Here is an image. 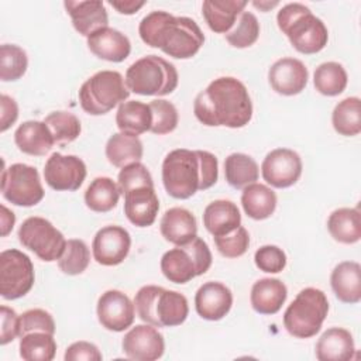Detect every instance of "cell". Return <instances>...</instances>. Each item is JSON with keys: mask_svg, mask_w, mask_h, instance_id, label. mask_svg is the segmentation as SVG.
<instances>
[{"mask_svg": "<svg viewBox=\"0 0 361 361\" xmlns=\"http://www.w3.org/2000/svg\"><path fill=\"white\" fill-rule=\"evenodd\" d=\"M193 113L204 126L240 128L251 121L252 102L243 82L221 76L196 96Z\"/></svg>", "mask_w": 361, "mask_h": 361, "instance_id": "1", "label": "cell"}, {"mask_svg": "<svg viewBox=\"0 0 361 361\" xmlns=\"http://www.w3.org/2000/svg\"><path fill=\"white\" fill-rule=\"evenodd\" d=\"M219 178L217 158L209 151L178 148L162 162V182L166 193L175 199H189L197 190L212 188Z\"/></svg>", "mask_w": 361, "mask_h": 361, "instance_id": "2", "label": "cell"}, {"mask_svg": "<svg viewBox=\"0 0 361 361\" xmlns=\"http://www.w3.org/2000/svg\"><path fill=\"white\" fill-rule=\"evenodd\" d=\"M138 34L147 45L159 48L176 59L195 56L204 42V35L195 20L175 17L161 10L152 11L141 20Z\"/></svg>", "mask_w": 361, "mask_h": 361, "instance_id": "3", "label": "cell"}, {"mask_svg": "<svg viewBox=\"0 0 361 361\" xmlns=\"http://www.w3.org/2000/svg\"><path fill=\"white\" fill-rule=\"evenodd\" d=\"M276 23L292 47L300 54H316L327 45V27L305 4L289 3L283 6L278 11Z\"/></svg>", "mask_w": 361, "mask_h": 361, "instance_id": "4", "label": "cell"}, {"mask_svg": "<svg viewBox=\"0 0 361 361\" xmlns=\"http://www.w3.org/2000/svg\"><path fill=\"white\" fill-rule=\"evenodd\" d=\"M134 306L138 317L155 327L179 326L189 314L188 299L182 293L157 285L140 288Z\"/></svg>", "mask_w": 361, "mask_h": 361, "instance_id": "5", "label": "cell"}, {"mask_svg": "<svg viewBox=\"0 0 361 361\" xmlns=\"http://www.w3.org/2000/svg\"><path fill=\"white\" fill-rule=\"evenodd\" d=\"M178 71L166 59L147 55L131 63L126 72V86L142 96H165L178 86Z\"/></svg>", "mask_w": 361, "mask_h": 361, "instance_id": "6", "label": "cell"}, {"mask_svg": "<svg viewBox=\"0 0 361 361\" xmlns=\"http://www.w3.org/2000/svg\"><path fill=\"white\" fill-rule=\"evenodd\" d=\"M329 313V300L323 290L316 288L302 289L283 313L286 331L298 338L316 336Z\"/></svg>", "mask_w": 361, "mask_h": 361, "instance_id": "7", "label": "cell"}, {"mask_svg": "<svg viewBox=\"0 0 361 361\" xmlns=\"http://www.w3.org/2000/svg\"><path fill=\"white\" fill-rule=\"evenodd\" d=\"M130 90L124 78L116 71H100L79 89L80 107L92 116H102L128 99Z\"/></svg>", "mask_w": 361, "mask_h": 361, "instance_id": "8", "label": "cell"}, {"mask_svg": "<svg viewBox=\"0 0 361 361\" xmlns=\"http://www.w3.org/2000/svg\"><path fill=\"white\" fill-rule=\"evenodd\" d=\"M210 265L212 252L209 245L197 235L192 241L166 251L161 258V271L173 283H186L207 272Z\"/></svg>", "mask_w": 361, "mask_h": 361, "instance_id": "9", "label": "cell"}, {"mask_svg": "<svg viewBox=\"0 0 361 361\" xmlns=\"http://www.w3.org/2000/svg\"><path fill=\"white\" fill-rule=\"evenodd\" d=\"M17 235L23 247L45 262L58 261L66 245L63 234L49 220L38 216L25 219Z\"/></svg>", "mask_w": 361, "mask_h": 361, "instance_id": "10", "label": "cell"}, {"mask_svg": "<svg viewBox=\"0 0 361 361\" xmlns=\"http://www.w3.org/2000/svg\"><path fill=\"white\" fill-rule=\"evenodd\" d=\"M44 193L37 168L25 164H13L3 168L1 195L10 203L31 207L42 200Z\"/></svg>", "mask_w": 361, "mask_h": 361, "instance_id": "11", "label": "cell"}, {"mask_svg": "<svg viewBox=\"0 0 361 361\" xmlns=\"http://www.w3.org/2000/svg\"><path fill=\"white\" fill-rule=\"evenodd\" d=\"M34 265L30 257L16 248L0 254V293L6 300L27 295L34 285Z\"/></svg>", "mask_w": 361, "mask_h": 361, "instance_id": "12", "label": "cell"}, {"mask_svg": "<svg viewBox=\"0 0 361 361\" xmlns=\"http://www.w3.org/2000/svg\"><path fill=\"white\" fill-rule=\"evenodd\" d=\"M44 178L54 190H78L86 178V165L76 155L54 152L45 162Z\"/></svg>", "mask_w": 361, "mask_h": 361, "instance_id": "13", "label": "cell"}, {"mask_svg": "<svg viewBox=\"0 0 361 361\" xmlns=\"http://www.w3.org/2000/svg\"><path fill=\"white\" fill-rule=\"evenodd\" d=\"M261 172L264 180L278 189L295 185L302 175V159L298 152L289 148H276L267 154Z\"/></svg>", "mask_w": 361, "mask_h": 361, "instance_id": "14", "label": "cell"}, {"mask_svg": "<svg viewBox=\"0 0 361 361\" xmlns=\"http://www.w3.org/2000/svg\"><path fill=\"white\" fill-rule=\"evenodd\" d=\"M99 323L110 331H124L134 323L135 306L130 298L117 289L102 293L97 300Z\"/></svg>", "mask_w": 361, "mask_h": 361, "instance_id": "15", "label": "cell"}, {"mask_svg": "<svg viewBox=\"0 0 361 361\" xmlns=\"http://www.w3.org/2000/svg\"><path fill=\"white\" fill-rule=\"evenodd\" d=\"M130 247V233L121 226H106L100 228L92 243V251L96 262L104 267L121 264L127 258Z\"/></svg>", "mask_w": 361, "mask_h": 361, "instance_id": "16", "label": "cell"}, {"mask_svg": "<svg viewBox=\"0 0 361 361\" xmlns=\"http://www.w3.org/2000/svg\"><path fill=\"white\" fill-rule=\"evenodd\" d=\"M124 354L135 361H154L165 351L164 336L151 324H137L126 333L121 343Z\"/></svg>", "mask_w": 361, "mask_h": 361, "instance_id": "17", "label": "cell"}, {"mask_svg": "<svg viewBox=\"0 0 361 361\" xmlns=\"http://www.w3.org/2000/svg\"><path fill=\"white\" fill-rule=\"evenodd\" d=\"M309 79V72L305 63L296 58L278 59L268 72L271 87L283 96H293L300 93Z\"/></svg>", "mask_w": 361, "mask_h": 361, "instance_id": "18", "label": "cell"}, {"mask_svg": "<svg viewBox=\"0 0 361 361\" xmlns=\"http://www.w3.org/2000/svg\"><path fill=\"white\" fill-rule=\"evenodd\" d=\"M233 306V293L221 282H206L195 295L197 314L210 322L223 319Z\"/></svg>", "mask_w": 361, "mask_h": 361, "instance_id": "19", "label": "cell"}, {"mask_svg": "<svg viewBox=\"0 0 361 361\" xmlns=\"http://www.w3.org/2000/svg\"><path fill=\"white\" fill-rule=\"evenodd\" d=\"M158 210L159 200L155 189L151 186H140L124 195V214L137 227L152 226Z\"/></svg>", "mask_w": 361, "mask_h": 361, "instance_id": "20", "label": "cell"}, {"mask_svg": "<svg viewBox=\"0 0 361 361\" xmlns=\"http://www.w3.org/2000/svg\"><path fill=\"white\" fill-rule=\"evenodd\" d=\"M87 47L97 58L109 62H123L131 51L130 39L111 27H104L90 34Z\"/></svg>", "mask_w": 361, "mask_h": 361, "instance_id": "21", "label": "cell"}, {"mask_svg": "<svg viewBox=\"0 0 361 361\" xmlns=\"http://www.w3.org/2000/svg\"><path fill=\"white\" fill-rule=\"evenodd\" d=\"M63 6L72 18L75 30L85 37H89L94 31L104 28L109 24V16L103 1H65Z\"/></svg>", "mask_w": 361, "mask_h": 361, "instance_id": "22", "label": "cell"}, {"mask_svg": "<svg viewBox=\"0 0 361 361\" xmlns=\"http://www.w3.org/2000/svg\"><path fill=\"white\" fill-rule=\"evenodd\" d=\"M14 141L21 152L34 157L48 154L55 144L49 127L45 121L38 120H28L20 124L14 133Z\"/></svg>", "mask_w": 361, "mask_h": 361, "instance_id": "23", "label": "cell"}, {"mask_svg": "<svg viewBox=\"0 0 361 361\" xmlns=\"http://www.w3.org/2000/svg\"><path fill=\"white\" fill-rule=\"evenodd\" d=\"M159 230L162 237L175 245H183L197 235L196 219L183 207L168 209L161 219Z\"/></svg>", "mask_w": 361, "mask_h": 361, "instance_id": "24", "label": "cell"}, {"mask_svg": "<svg viewBox=\"0 0 361 361\" xmlns=\"http://www.w3.org/2000/svg\"><path fill=\"white\" fill-rule=\"evenodd\" d=\"M354 351V338L343 327L327 329L316 343V358L319 361H348Z\"/></svg>", "mask_w": 361, "mask_h": 361, "instance_id": "25", "label": "cell"}, {"mask_svg": "<svg viewBox=\"0 0 361 361\" xmlns=\"http://www.w3.org/2000/svg\"><path fill=\"white\" fill-rule=\"evenodd\" d=\"M331 289L336 298L344 303L361 300V265L355 261H344L336 265L330 276Z\"/></svg>", "mask_w": 361, "mask_h": 361, "instance_id": "26", "label": "cell"}, {"mask_svg": "<svg viewBox=\"0 0 361 361\" xmlns=\"http://www.w3.org/2000/svg\"><path fill=\"white\" fill-rule=\"evenodd\" d=\"M288 296L285 283L276 278H262L251 288V306L259 314H275Z\"/></svg>", "mask_w": 361, "mask_h": 361, "instance_id": "27", "label": "cell"}, {"mask_svg": "<svg viewBox=\"0 0 361 361\" xmlns=\"http://www.w3.org/2000/svg\"><path fill=\"white\" fill-rule=\"evenodd\" d=\"M245 6L247 1L241 0H206L202 4V14L212 31L227 34Z\"/></svg>", "mask_w": 361, "mask_h": 361, "instance_id": "28", "label": "cell"}, {"mask_svg": "<svg viewBox=\"0 0 361 361\" xmlns=\"http://www.w3.org/2000/svg\"><path fill=\"white\" fill-rule=\"evenodd\" d=\"M203 224L213 237L224 235L241 226V214L231 200H214L203 212Z\"/></svg>", "mask_w": 361, "mask_h": 361, "instance_id": "29", "label": "cell"}, {"mask_svg": "<svg viewBox=\"0 0 361 361\" xmlns=\"http://www.w3.org/2000/svg\"><path fill=\"white\" fill-rule=\"evenodd\" d=\"M116 124L120 133L138 137L149 131L152 124V113L149 104L138 100H128L118 104L116 114Z\"/></svg>", "mask_w": 361, "mask_h": 361, "instance_id": "30", "label": "cell"}, {"mask_svg": "<svg viewBox=\"0 0 361 361\" xmlns=\"http://www.w3.org/2000/svg\"><path fill=\"white\" fill-rule=\"evenodd\" d=\"M241 204L248 217L265 220L271 217L276 209V195L271 188L262 183H251L243 189Z\"/></svg>", "mask_w": 361, "mask_h": 361, "instance_id": "31", "label": "cell"}, {"mask_svg": "<svg viewBox=\"0 0 361 361\" xmlns=\"http://www.w3.org/2000/svg\"><path fill=\"white\" fill-rule=\"evenodd\" d=\"M330 235L343 244H354L361 238L360 210L353 207H341L334 210L327 220Z\"/></svg>", "mask_w": 361, "mask_h": 361, "instance_id": "32", "label": "cell"}, {"mask_svg": "<svg viewBox=\"0 0 361 361\" xmlns=\"http://www.w3.org/2000/svg\"><path fill=\"white\" fill-rule=\"evenodd\" d=\"M142 154L144 147L138 137L116 133L107 140L106 157L109 162L117 168H123L133 162H140Z\"/></svg>", "mask_w": 361, "mask_h": 361, "instance_id": "33", "label": "cell"}, {"mask_svg": "<svg viewBox=\"0 0 361 361\" xmlns=\"http://www.w3.org/2000/svg\"><path fill=\"white\" fill-rule=\"evenodd\" d=\"M118 185L107 176H99L92 180L85 192L86 206L97 213L113 210L120 199Z\"/></svg>", "mask_w": 361, "mask_h": 361, "instance_id": "34", "label": "cell"}, {"mask_svg": "<svg viewBox=\"0 0 361 361\" xmlns=\"http://www.w3.org/2000/svg\"><path fill=\"white\" fill-rule=\"evenodd\" d=\"M224 176L227 183L234 189H244L255 183L259 176V169L254 158L247 154L234 152L224 161Z\"/></svg>", "mask_w": 361, "mask_h": 361, "instance_id": "35", "label": "cell"}, {"mask_svg": "<svg viewBox=\"0 0 361 361\" xmlns=\"http://www.w3.org/2000/svg\"><path fill=\"white\" fill-rule=\"evenodd\" d=\"M334 130L344 137H354L361 131V102L358 97H345L338 102L331 114Z\"/></svg>", "mask_w": 361, "mask_h": 361, "instance_id": "36", "label": "cell"}, {"mask_svg": "<svg viewBox=\"0 0 361 361\" xmlns=\"http://www.w3.org/2000/svg\"><path fill=\"white\" fill-rule=\"evenodd\" d=\"M56 353L54 334L32 331L20 337V355L25 361H51Z\"/></svg>", "mask_w": 361, "mask_h": 361, "instance_id": "37", "label": "cell"}, {"mask_svg": "<svg viewBox=\"0 0 361 361\" xmlns=\"http://www.w3.org/2000/svg\"><path fill=\"white\" fill-rule=\"evenodd\" d=\"M347 80V72L338 62L320 63L313 75L316 90L324 96H337L343 93Z\"/></svg>", "mask_w": 361, "mask_h": 361, "instance_id": "38", "label": "cell"}, {"mask_svg": "<svg viewBox=\"0 0 361 361\" xmlns=\"http://www.w3.org/2000/svg\"><path fill=\"white\" fill-rule=\"evenodd\" d=\"M28 58L25 51L14 44L0 47V79L3 82L18 80L27 71Z\"/></svg>", "mask_w": 361, "mask_h": 361, "instance_id": "39", "label": "cell"}, {"mask_svg": "<svg viewBox=\"0 0 361 361\" xmlns=\"http://www.w3.org/2000/svg\"><path fill=\"white\" fill-rule=\"evenodd\" d=\"M44 121L49 127L55 142L61 145L75 141L82 130L79 118L69 111H54Z\"/></svg>", "mask_w": 361, "mask_h": 361, "instance_id": "40", "label": "cell"}, {"mask_svg": "<svg viewBox=\"0 0 361 361\" xmlns=\"http://www.w3.org/2000/svg\"><path fill=\"white\" fill-rule=\"evenodd\" d=\"M90 251L85 241L71 238L66 241L65 250L58 259L59 269L66 275H79L89 267Z\"/></svg>", "mask_w": 361, "mask_h": 361, "instance_id": "41", "label": "cell"}, {"mask_svg": "<svg viewBox=\"0 0 361 361\" xmlns=\"http://www.w3.org/2000/svg\"><path fill=\"white\" fill-rule=\"evenodd\" d=\"M259 37V23L250 11H243L233 28L226 34L227 42L234 48H248Z\"/></svg>", "mask_w": 361, "mask_h": 361, "instance_id": "42", "label": "cell"}, {"mask_svg": "<svg viewBox=\"0 0 361 361\" xmlns=\"http://www.w3.org/2000/svg\"><path fill=\"white\" fill-rule=\"evenodd\" d=\"M149 109L152 113V124L151 133L162 135L172 133L179 121L176 107L164 99H155L149 103Z\"/></svg>", "mask_w": 361, "mask_h": 361, "instance_id": "43", "label": "cell"}, {"mask_svg": "<svg viewBox=\"0 0 361 361\" xmlns=\"http://www.w3.org/2000/svg\"><path fill=\"white\" fill-rule=\"evenodd\" d=\"M117 185L121 195H126L128 190L140 188V186H151L154 188V180L147 169V166L141 162H133L121 168L117 179Z\"/></svg>", "mask_w": 361, "mask_h": 361, "instance_id": "44", "label": "cell"}, {"mask_svg": "<svg viewBox=\"0 0 361 361\" xmlns=\"http://www.w3.org/2000/svg\"><path fill=\"white\" fill-rule=\"evenodd\" d=\"M214 244L223 257L238 258L248 250L250 235L248 231L240 226L228 234L214 237Z\"/></svg>", "mask_w": 361, "mask_h": 361, "instance_id": "45", "label": "cell"}, {"mask_svg": "<svg viewBox=\"0 0 361 361\" xmlns=\"http://www.w3.org/2000/svg\"><path fill=\"white\" fill-rule=\"evenodd\" d=\"M32 331H45L49 334L55 333V322L47 310L30 309L20 314V337Z\"/></svg>", "mask_w": 361, "mask_h": 361, "instance_id": "46", "label": "cell"}, {"mask_svg": "<svg viewBox=\"0 0 361 361\" xmlns=\"http://www.w3.org/2000/svg\"><path fill=\"white\" fill-rule=\"evenodd\" d=\"M255 265L268 274H278L286 265V255L276 245H262L254 254Z\"/></svg>", "mask_w": 361, "mask_h": 361, "instance_id": "47", "label": "cell"}, {"mask_svg": "<svg viewBox=\"0 0 361 361\" xmlns=\"http://www.w3.org/2000/svg\"><path fill=\"white\" fill-rule=\"evenodd\" d=\"M0 319H1V333H0V344L6 345L13 341L16 337H20V316L8 306L0 307Z\"/></svg>", "mask_w": 361, "mask_h": 361, "instance_id": "48", "label": "cell"}, {"mask_svg": "<svg viewBox=\"0 0 361 361\" xmlns=\"http://www.w3.org/2000/svg\"><path fill=\"white\" fill-rule=\"evenodd\" d=\"M63 358L66 361H100L103 355L94 344L89 341H76L66 348Z\"/></svg>", "mask_w": 361, "mask_h": 361, "instance_id": "49", "label": "cell"}, {"mask_svg": "<svg viewBox=\"0 0 361 361\" xmlns=\"http://www.w3.org/2000/svg\"><path fill=\"white\" fill-rule=\"evenodd\" d=\"M0 107H1V114H0V131L4 133L7 128H10L17 117H18V106L14 99H11L7 94L0 96Z\"/></svg>", "mask_w": 361, "mask_h": 361, "instance_id": "50", "label": "cell"}, {"mask_svg": "<svg viewBox=\"0 0 361 361\" xmlns=\"http://www.w3.org/2000/svg\"><path fill=\"white\" fill-rule=\"evenodd\" d=\"M144 4H145V1H134V0H127V1H110V6H111V7H114L118 13L127 14V16L137 13Z\"/></svg>", "mask_w": 361, "mask_h": 361, "instance_id": "51", "label": "cell"}, {"mask_svg": "<svg viewBox=\"0 0 361 361\" xmlns=\"http://www.w3.org/2000/svg\"><path fill=\"white\" fill-rule=\"evenodd\" d=\"M1 214H0V226H1V237H6L14 227L16 216L13 212H10L4 204L0 206Z\"/></svg>", "mask_w": 361, "mask_h": 361, "instance_id": "52", "label": "cell"}, {"mask_svg": "<svg viewBox=\"0 0 361 361\" xmlns=\"http://www.w3.org/2000/svg\"><path fill=\"white\" fill-rule=\"evenodd\" d=\"M254 6L255 7H259V8H262V10H267V8H272V7H275V6H278V1H274V3H258V1H254Z\"/></svg>", "mask_w": 361, "mask_h": 361, "instance_id": "53", "label": "cell"}]
</instances>
